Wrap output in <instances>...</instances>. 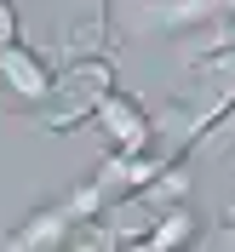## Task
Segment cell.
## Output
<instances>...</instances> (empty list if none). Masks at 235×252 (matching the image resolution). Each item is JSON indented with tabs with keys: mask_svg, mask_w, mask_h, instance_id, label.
Masks as SVG:
<instances>
[{
	"mask_svg": "<svg viewBox=\"0 0 235 252\" xmlns=\"http://www.w3.org/2000/svg\"><path fill=\"white\" fill-rule=\"evenodd\" d=\"M115 92V63L109 58H69L52 75L46 103L34 109V126L40 132H75L98 115V103Z\"/></svg>",
	"mask_w": 235,
	"mask_h": 252,
	"instance_id": "cell-1",
	"label": "cell"
},
{
	"mask_svg": "<svg viewBox=\"0 0 235 252\" xmlns=\"http://www.w3.org/2000/svg\"><path fill=\"white\" fill-rule=\"evenodd\" d=\"M98 126H103V138H109V155H138L143 143H155V115L143 109L138 97L126 92H109L103 103H98L92 115Z\"/></svg>",
	"mask_w": 235,
	"mask_h": 252,
	"instance_id": "cell-2",
	"label": "cell"
},
{
	"mask_svg": "<svg viewBox=\"0 0 235 252\" xmlns=\"http://www.w3.org/2000/svg\"><path fill=\"white\" fill-rule=\"evenodd\" d=\"M0 86H6L17 103H34V109H40V103H46V92H52V63L40 58L34 46H23V40H17V46L0 52Z\"/></svg>",
	"mask_w": 235,
	"mask_h": 252,
	"instance_id": "cell-3",
	"label": "cell"
},
{
	"mask_svg": "<svg viewBox=\"0 0 235 252\" xmlns=\"http://www.w3.org/2000/svg\"><path fill=\"white\" fill-rule=\"evenodd\" d=\"M69 229H75V218H69V206H40V212H29V218L12 229V241H6V252H58L63 241H69Z\"/></svg>",
	"mask_w": 235,
	"mask_h": 252,
	"instance_id": "cell-4",
	"label": "cell"
},
{
	"mask_svg": "<svg viewBox=\"0 0 235 252\" xmlns=\"http://www.w3.org/2000/svg\"><path fill=\"white\" fill-rule=\"evenodd\" d=\"M195 241H201L195 212H189V206H172V212H161V218H155V229H149L143 247H149V252H189Z\"/></svg>",
	"mask_w": 235,
	"mask_h": 252,
	"instance_id": "cell-5",
	"label": "cell"
},
{
	"mask_svg": "<svg viewBox=\"0 0 235 252\" xmlns=\"http://www.w3.org/2000/svg\"><path fill=\"white\" fill-rule=\"evenodd\" d=\"M103 29H109L103 6H80V12L63 23V46L75 52V58H103Z\"/></svg>",
	"mask_w": 235,
	"mask_h": 252,
	"instance_id": "cell-6",
	"label": "cell"
},
{
	"mask_svg": "<svg viewBox=\"0 0 235 252\" xmlns=\"http://www.w3.org/2000/svg\"><path fill=\"white\" fill-rule=\"evenodd\" d=\"M143 201L155 206V212H172V206H189V172H184V160H178V166H167V172H161L155 184L143 189Z\"/></svg>",
	"mask_w": 235,
	"mask_h": 252,
	"instance_id": "cell-7",
	"label": "cell"
},
{
	"mask_svg": "<svg viewBox=\"0 0 235 252\" xmlns=\"http://www.w3.org/2000/svg\"><path fill=\"white\" fill-rule=\"evenodd\" d=\"M58 252H121V241H115L103 223H75V229H69V241H63Z\"/></svg>",
	"mask_w": 235,
	"mask_h": 252,
	"instance_id": "cell-8",
	"label": "cell"
},
{
	"mask_svg": "<svg viewBox=\"0 0 235 252\" xmlns=\"http://www.w3.org/2000/svg\"><path fill=\"white\" fill-rule=\"evenodd\" d=\"M6 46H17V12L0 0V52H6Z\"/></svg>",
	"mask_w": 235,
	"mask_h": 252,
	"instance_id": "cell-9",
	"label": "cell"
},
{
	"mask_svg": "<svg viewBox=\"0 0 235 252\" xmlns=\"http://www.w3.org/2000/svg\"><path fill=\"white\" fill-rule=\"evenodd\" d=\"M206 252H235V235H230V229H218V241H212Z\"/></svg>",
	"mask_w": 235,
	"mask_h": 252,
	"instance_id": "cell-10",
	"label": "cell"
},
{
	"mask_svg": "<svg viewBox=\"0 0 235 252\" xmlns=\"http://www.w3.org/2000/svg\"><path fill=\"white\" fill-rule=\"evenodd\" d=\"M224 229L235 235V189H230V201H224Z\"/></svg>",
	"mask_w": 235,
	"mask_h": 252,
	"instance_id": "cell-11",
	"label": "cell"
},
{
	"mask_svg": "<svg viewBox=\"0 0 235 252\" xmlns=\"http://www.w3.org/2000/svg\"><path fill=\"white\" fill-rule=\"evenodd\" d=\"M121 252H149V247H121Z\"/></svg>",
	"mask_w": 235,
	"mask_h": 252,
	"instance_id": "cell-12",
	"label": "cell"
}]
</instances>
